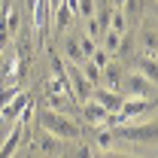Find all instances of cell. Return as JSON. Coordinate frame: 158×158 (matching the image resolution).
I'll list each match as a JSON object with an SVG mask.
<instances>
[{"label": "cell", "instance_id": "cell-1", "mask_svg": "<svg viewBox=\"0 0 158 158\" xmlns=\"http://www.w3.org/2000/svg\"><path fill=\"white\" fill-rule=\"evenodd\" d=\"M37 125L43 128V131H49V134H55V137L61 140H79V125H73V118L67 116V113H58V110H40L37 116Z\"/></svg>", "mask_w": 158, "mask_h": 158}, {"label": "cell", "instance_id": "cell-2", "mask_svg": "<svg viewBox=\"0 0 158 158\" xmlns=\"http://www.w3.org/2000/svg\"><path fill=\"white\" fill-rule=\"evenodd\" d=\"M143 116H155V98H125L122 110L113 113L106 118V125H128L134 118H143Z\"/></svg>", "mask_w": 158, "mask_h": 158}, {"label": "cell", "instance_id": "cell-3", "mask_svg": "<svg viewBox=\"0 0 158 158\" xmlns=\"http://www.w3.org/2000/svg\"><path fill=\"white\" fill-rule=\"evenodd\" d=\"M113 134L118 140H128V143H146V146H152L158 140V128L155 122H140V125H113Z\"/></svg>", "mask_w": 158, "mask_h": 158}, {"label": "cell", "instance_id": "cell-4", "mask_svg": "<svg viewBox=\"0 0 158 158\" xmlns=\"http://www.w3.org/2000/svg\"><path fill=\"white\" fill-rule=\"evenodd\" d=\"M118 91H122L125 98H155V82L146 79L143 73H125Z\"/></svg>", "mask_w": 158, "mask_h": 158}, {"label": "cell", "instance_id": "cell-5", "mask_svg": "<svg viewBox=\"0 0 158 158\" xmlns=\"http://www.w3.org/2000/svg\"><path fill=\"white\" fill-rule=\"evenodd\" d=\"M91 98L98 100L110 116L118 113V110H122V103H125V94H122V91H113V88H106V85H94V88H91Z\"/></svg>", "mask_w": 158, "mask_h": 158}, {"label": "cell", "instance_id": "cell-6", "mask_svg": "<svg viewBox=\"0 0 158 158\" xmlns=\"http://www.w3.org/2000/svg\"><path fill=\"white\" fill-rule=\"evenodd\" d=\"M21 137H24V122H21V118H15L12 131L6 134V140H3V143H0V158L15 155V152H19V146H21Z\"/></svg>", "mask_w": 158, "mask_h": 158}, {"label": "cell", "instance_id": "cell-7", "mask_svg": "<svg viewBox=\"0 0 158 158\" xmlns=\"http://www.w3.org/2000/svg\"><path fill=\"white\" fill-rule=\"evenodd\" d=\"M79 106H82V118L88 122V125H106V118H110V113L100 106L94 98L88 100H79Z\"/></svg>", "mask_w": 158, "mask_h": 158}, {"label": "cell", "instance_id": "cell-8", "mask_svg": "<svg viewBox=\"0 0 158 158\" xmlns=\"http://www.w3.org/2000/svg\"><path fill=\"white\" fill-rule=\"evenodd\" d=\"M34 149H37L40 155H64V140L55 137V134H49V131H43L40 140L34 143Z\"/></svg>", "mask_w": 158, "mask_h": 158}, {"label": "cell", "instance_id": "cell-9", "mask_svg": "<svg viewBox=\"0 0 158 158\" xmlns=\"http://www.w3.org/2000/svg\"><path fill=\"white\" fill-rule=\"evenodd\" d=\"M27 100H31V98H27L24 91H19V94L9 100V103H3V106H0V118H6V122H15V116L24 110V103H27Z\"/></svg>", "mask_w": 158, "mask_h": 158}, {"label": "cell", "instance_id": "cell-10", "mask_svg": "<svg viewBox=\"0 0 158 158\" xmlns=\"http://www.w3.org/2000/svg\"><path fill=\"white\" fill-rule=\"evenodd\" d=\"M61 58L64 61H70V64H82L85 61V55H82V49H79V43H76V37H64V46H61Z\"/></svg>", "mask_w": 158, "mask_h": 158}, {"label": "cell", "instance_id": "cell-11", "mask_svg": "<svg viewBox=\"0 0 158 158\" xmlns=\"http://www.w3.org/2000/svg\"><path fill=\"white\" fill-rule=\"evenodd\" d=\"M140 40H143V55H152V58H155V52H158V40H155V24H152V21H146V24H143V34H140Z\"/></svg>", "mask_w": 158, "mask_h": 158}, {"label": "cell", "instance_id": "cell-12", "mask_svg": "<svg viewBox=\"0 0 158 158\" xmlns=\"http://www.w3.org/2000/svg\"><path fill=\"white\" fill-rule=\"evenodd\" d=\"M52 15H55V27L58 31H64V27H70V21L76 19V12L67 6V3H61V6H55L52 9Z\"/></svg>", "mask_w": 158, "mask_h": 158}, {"label": "cell", "instance_id": "cell-13", "mask_svg": "<svg viewBox=\"0 0 158 158\" xmlns=\"http://www.w3.org/2000/svg\"><path fill=\"white\" fill-rule=\"evenodd\" d=\"M137 73H143L146 79H152V82H155V79H158V64H155V58H152V55L137 58Z\"/></svg>", "mask_w": 158, "mask_h": 158}, {"label": "cell", "instance_id": "cell-14", "mask_svg": "<svg viewBox=\"0 0 158 158\" xmlns=\"http://www.w3.org/2000/svg\"><path fill=\"white\" fill-rule=\"evenodd\" d=\"M118 43H122V34H118V31H110V27H106L98 46H103V49H106L110 55H116V52H118Z\"/></svg>", "mask_w": 158, "mask_h": 158}, {"label": "cell", "instance_id": "cell-15", "mask_svg": "<svg viewBox=\"0 0 158 158\" xmlns=\"http://www.w3.org/2000/svg\"><path fill=\"white\" fill-rule=\"evenodd\" d=\"M6 31H9V37H15L21 31V12L15 6H6Z\"/></svg>", "mask_w": 158, "mask_h": 158}, {"label": "cell", "instance_id": "cell-16", "mask_svg": "<svg viewBox=\"0 0 158 158\" xmlns=\"http://www.w3.org/2000/svg\"><path fill=\"white\" fill-rule=\"evenodd\" d=\"M79 70H82V76L88 79L91 85H98V82H100V67H98V64H94L91 58H85V61H82V64H79Z\"/></svg>", "mask_w": 158, "mask_h": 158}, {"label": "cell", "instance_id": "cell-17", "mask_svg": "<svg viewBox=\"0 0 158 158\" xmlns=\"http://www.w3.org/2000/svg\"><path fill=\"white\" fill-rule=\"evenodd\" d=\"M110 31H118V34H125L128 31V15L122 12V9H113L110 12V24H106Z\"/></svg>", "mask_w": 158, "mask_h": 158}, {"label": "cell", "instance_id": "cell-18", "mask_svg": "<svg viewBox=\"0 0 158 158\" xmlns=\"http://www.w3.org/2000/svg\"><path fill=\"white\" fill-rule=\"evenodd\" d=\"M103 31H106V27H100V21L94 19V15H91V19H85V34H88V37L94 40V43H100Z\"/></svg>", "mask_w": 158, "mask_h": 158}, {"label": "cell", "instance_id": "cell-19", "mask_svg": "<svg viewBox=\"0 0 158 158\" xmlns=\"http://www.w3.org/2000/svg\"><path fill=\"white\" fill-rule=\"evenodd\" d=\"M67 94H46V103H49V110H58V113H67Z\"/></svg>", "mask_w": 158, "mask_h": 158}, {"label": "cell", "instance_id": "cell-20", "mask_svg": "<svg viewBox=\"0 0 158 158\" xmlns=\"http://www.w3.org/2000/svg\"><path fill=\"white\" fill-rule=\"evenodd\" d=\"M19 91H21V82H12V85H0V106H3V103H9V100L15 98Z\"/></svg>", "mask_w": 158, "mask_h": 158}, {"label": "cell", "instance_id": "cell-21", "mask_svg": "<svg viewBox=\"0 0 158 158\" xmlns=\"http://www.w3.org/2000/svg\"><path fill=\"white\" fill-rule=\"evenodd\" d=\"M76 15L91 19V15H94V0H76Z\"/></svg>", "mask_w": 158, "mask_h": 158}, {"label": "cell", "instance_id": "cell-22", "mask_svg": "<svg viewBox=\"0 0 158 158\" xmlns=\"http://www.w3.org/2000/svg\"><path fill=\"white\" fill-rule=\"evenodd\" d=\"M76 43H79V49H82V55H85V58H88V55L94 52V46H98V43L88 37V34H79V37H76Z\"/></svg>", "mask_w": 158, "mask_h": 158}, {"label": "cell", "instance_id": "cell-23", "mask_svg": "<svg viewBox=\"0 0 158 158\" xmlns=\"http://www.w3.org/2000/svg\"><path fill=\"white\" fill-rule=\"evenodd\" d=\"M122 3H125V0H110V6H113V9H122Z\"/></svg>", "mask_w": 158, "mask_h": 158}, {"label": "cell", "instance_id": "cell-24", "mask_svg": "<svg viewBox=\"0 0 158 158\" xmlns=\"http://www.w3.org/2000/svg\"><path fill=\"white\" fill-rule=\"evenodd\" d=\"M61 3H64V0H49V6H52V9H55V6H61Z\"/></svg>", "mask_w": 158, "mask_h": 158}]
</instances>
